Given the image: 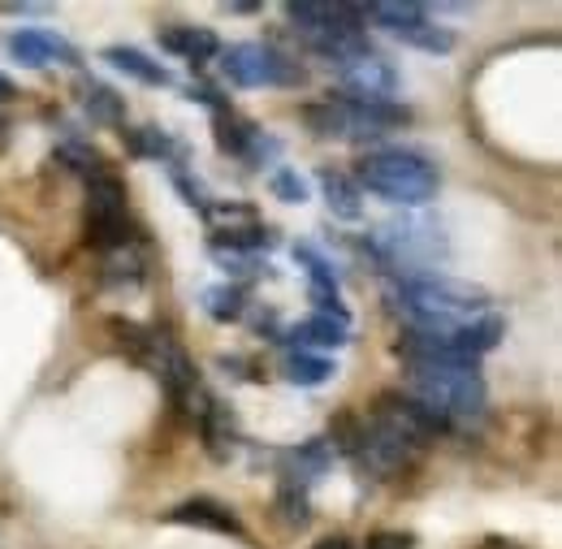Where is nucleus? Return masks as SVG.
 <instances>
[{
	"label": "nucleus",
	"instance_id": "obj_1",
	"mask_svg": "<svg viewBox=\"0 0 562 549\" xmlns=\"http://www.w3.org/2000/svg\"><path fill=\"white\" fill-rule=\"evenodd\" d=\"M407 394L454 419H481L490 403V385L472 359H412L407 363Z\"/></svg>",
	"mask_w": 562,
	"mask_h": 549
},
{
	"label": "nucleus",
	"instance_id": "obj_2",
	"mask_svg": "<svg viewBox=\"0 0 562 549\" xmlns=\"http://www.w3.org/2000/svg\"><path fill=\"white\" fill-rule=\"evenodd\" d=\"M390 307H398L412 325H441V321H463V316H481L490 307V294L472 281L441 273H403L390 281Z\"/></svg>",
	"mask_w": 562,
	"mask_h": 549
},
{
	"label": "nucleus",
	"instance_id": "obj_3",
	"mask_svg": "<svg viewBox=\"0 0 562 549\" xmlns=\"http://www.w3.org/2000/svg\"><path fill=\"white\" fill-rule=\"evenodd\" d=\"M359 187L381 195L385 204L424 208L437 200V165L420 152H368L359 160Z\"/></svg>",
	"mask_w": 562,
	"mask_h": 549
},
{
	"label": "nucleus",
	"instance_id": "obj_4",
	"mask_svg": "<svg viewBox=\"0 0 562 549\" xmlns=\"http://www.w3.org/2000/svg\"><path fill=\"white\" fill-rule=\"evenodd\" d=\"M221 69L234 87H294V82H303V69L290 66L281 53L265 48V44L221 48Z\"/></svg>",
	"mask_w": 562,
	"mask_h": 549
},
{
	"label": "nucleus",
	"instance_id": "obj_5",
	"mask_svg": "<svg viewBox=\"0 0 562 549\" xmlns=\"http://www.w3.org/2000/svg\"><path fill=\"white\" fill-rule=\"evenodd\" d=\"M139 363H147V368L160 377V385L169 390V399H173V403H182V399H191V394L200 390V377H195L191 355L173 343L169 334H151L147 346H143Z\"/></svg>",
	"mask_w": 562,
	"mask_h": 549
},
{
	"label": "nucleus",
	"instance_id": "obj_6",
	"mask_svg": "<svg viewBox=\"0 0 562 549\" xmlns=\"http://www.w3.org/2000/svg\"><path fill=\"white\" fill-rule=\"evenodd\" d=\"M0 44H4V53H9L18 66H26V69H44V66H53V61H61V66H78V61H82V53L74 48L70 40H61V35H53V31H44V26L9 31Z\"/></svg>",
	"mask_w": 562,
	"mask_h": 549
},
{
	"label": "nucleus",
	"instance_id": "obj_7",
	"mask_svg": "<svg viewBox=\"0 0 562 549\" xmlns=\"http://www.w3.org/2000/svg\"><path fill=\"white\" fill-rule=\"evenodd\" d=\"M338 74H342V91L338 96H347V100H390L398 91V69L381 53H368L351 66H342Z\"/></svg>",
	"mask_w": 562,
	"mask_h": 549
},
{
	"label": "nucleus",
	"instance_id": "obj_8",
	"mask_svg": "<svg viewBox=\"0 0 562 549\" xmlns=\"http://www.w3.org/2000/svg\"><path fill=\"white\" fill-rule=\"evenodd\" d=\"M169 524H187V528H209V533H225V537H247V528H243V519L225 506V502H216V497H187V502H178L169 515H165Z\"/></svg>",
	"mask_w": 562,
	"mask_h": 549
},
{
	"label": "nucleus",
	"instance_id": "obj_9",
	"mask_svg": "<svg viewBox=\"0 0 562 549\" xmlns=\"http://www.w3.org/2000/svg\"><path fill=\"white\" fill-rule=\"evenodd\" d=\"M329 468H334V446L325 437H312V441L285 450V459H281V484L307 489L312 481H321Z\"/></svg>",
	"mask_w": 562,
	"mask_h": 549
},
{
	"label": "nucleus",
	"instance_id": "obj_10",
	"mask_svg": "<svg viewBox=\"0 0 562 549\" xmlns=\"http://www.w3.org/2000/svg\"><path fill=\"white\" fill-rule=\"evenodd\" d=\"M160 48L165 53H173V57H187L191 66H204L212 57H221V40H216V31H204V26H165L160 35Z\"/></svg>",
	"mask_w": 562,
	"mask_h": 549
},
{
	"label": "nucleus",
	"instance_id": "obj_11",
	"mask_svg": "<svg viewBox=\"0 0 562 549\" xmlns=\"http://www.w3.org/2000/svg\"><path fill=\"white\" fill-rule=\"evenodd\" d=\"M278 243V229L269 225H238V229H216L212 234V251L216 256H251V251H265Z\"/></svg>",
	"mask_w": 562,
	"mask_h": 549
},
{
	"label": "nucleus",
	"instance_id": "obj_12",
	"mask_svg": "<svg viewBox=\"0 0 562 549\" xmlns=\"http://www.w3.org/2000/svg\"><path fill=\"white\" fill-rule=\"evenodd\" d=\"M104 61L113 69H122V74H131V78H139V82H147V87H173V74L160 66L156 57H147V53H139V48H104Z\"/></svg>",
	"mask_w": 562,
	"mask_h": 549
},
{
	"label": "nucleus",
	"instance_id": "obj_13",
	"mask_svg": "<svg viewBox=\"0 0 562 549\" xmlns=\"http://www.w3.org/2000/svg\"><path fill=\"white\" fill-rule=\"evenodd\" d=\"M139 238L135 221L122 212V216H87V243L100 247V251H122Z\"/></svg>",
	"mask_w": 562,
	"mask_h": 549
},
{
	"label": "nucleus",
	"instance_id": "obj_14",
	"mask_svg": "<svg viewBox=\"0 0 562 549\" xmlns=\"http://www.w3.org/2000/svg\"><path fill=\"white\" fill-rule=\"evenodd\" d=\"M321 191H325V204H329L334 216H342V221H359V216H363L359 187H355L347 173H338V169H321Z\"/></svg>",
	"mask_w": 562,
	"mask_h": 549
},
{
	"label": "nucleus",
	"instance_id": "obj_15",
	"mask_svg": "<svg viewBox=\"0 0 562 549\" xmlns=\"http://www.w3.org/2000/svg\"><path fill=\"white\" fill-rule=\"evenodd\" d=\"M359 18L368 22H376V26H385V31H394V35H407V31H416L428 22V9L424 4H359Z\"/></svg>",
	"mask_w": 562,
	"mask_h": 549
},
{
	"label": "nucleus",
	"instance_id": "obj_16",
	"mask_svg": "<svg viewBox=\"0 0 562 549\" xmlns=\"http://www.w3.org/2000/svg\"><path fill=\"white\" fill-rule=\"evenodd\" d=\"M126 212V182L117 173H100L87 182V216H122Z\"/></svg>",
	"mask_w": 562,
	"mask_h": 549
},
{
	"label": "nucleus",
	"instance_id": "obj_17",
	"mask_svg": "<svg viewBox=\"0 0 562 549\" xmlns=\"http://www.w3.org/2000/svg\"><path fill=\"white\" fill-rule=\"evenodd\" d=\"M347 325L342 321H334V316H312V321H303V325H294L290 329V343H299V350L303 346H347Z\"/></svg>",
	"mask_w": 562,
	"mask_h": 549
},
{
	"label": "nucleus",
	"instance_id": "obj_18",
	"mask_svg": "<svg viewBox=\"0 0 562 549\" xmlns=\"http://www.w3.org/2000/svg\"><path fill=\"white\" fill-rule=\"evenodd\" d=\"M334 372H338L334 359L312 355V350H294V355L285 359V381H290V385H325Z\"/></svg>",
	"mask_w": 562,
	"mask_h": 549
},
{
	"label": "nucleus",
	"instance_id": "obj_19",
	"mask_svg": "<svg viewBox=\"0 0 562 549\" xmlns=\"http://www.w3.org/2000/svg\"><path fill=\"white\" fill-rule=\"evenodd\" d=\"M216 122H212V135H216V147L225 152V156H243L247 152V143L256 135V126L251 122H243L234 109H225V113H212Z\"/></svg>",
	"mask_w": 562,
	"mask_h": 549
},
{
	"label": "nucleus",
	"instance_id": "obj_20",
	"mask_svg": "<svg viewBox=\"0 0 562 549\" xmlns=\"http://www.w3.org/2000/svg\"><path fill=\"white\" fill-rule=\"evenodd\" d=\"M82 91H87V96H82V104H87V117H91V122H100V126H117V122L126 117L122 96H117V91H109L104 82H87Z\"/></svg>",
	"mask_w": 562,
	"mask_h": 549
},
{
	"label": "nucleus",
	"instance_id": "obj_21",
	"mask_svg": "<svg viewBox=\"0 0 562 549\" xmlns=\"http://www.w3.org/2000/svg\"><path fill=\"white\" fill-rule=\"evenodd\" d=\"M204 312H209L212 321H221V325H229V321H238L243 316V307H247V294H243V285H209L204 290Z\"/></svg>",
	"mask_w": 562,
	"mask_h": 549
},
{
	"label": "nucleus",
	"instance_id": "obj_22",
	"mask_svg": "<svg viewBox=\"0 0 562 549\" xmlns=\"http://www.w3.org/2000/svg\"><path fill=\"white\" fill-rule=\"evenodd\" d=\"M126 147H131L139 160H173V152H178V143L165 135L160 126H135V131L126 135Z\"/></svg>",
	"mask_w": 562,
	"mask_h": 549
},
{
	"label": "nucleus",
	"instance_id": "obj_23",
	"mask_svg": "<svg viewBox=\"0 0 562 549\" xmlns=\"http://www.w3.org/2000/svg\"><path fill=\"white\" fill-rule=\"evenodd\" d=\"M278 515H281V524H285L290 533H299V528H307V524H312V506H307V489H299V484H281V489H278Z\"/></svg>",
	"mask_w": 562,
	"mask_h": 549
},
{
	"label": "nucleus",
	"instance_id": "obj_24",
	"mask_svg": "<svg viewBox=\"0 0 562 549\" xmlns=\"http://www.w3.org/2000/svg\"><path fill=\"white\" fill-rule=\"evenodd\" d=\"M57 160H61L66 169H74V173H82L87 182L100 178V173H109V169H104V156H100L95 147H87V143H61V147H57Z\"/></svg>",
	"mask_w": 562,
	"mask_h": 549
},
{
	"label": "nucleus",
	"instance_id": "obj_25",
	"mask_svg": "<svg viewBox=\"0 0 562 549\" xmlns=\"http://www.w3.org/2000/svg\"><path fill=\"white\" fill-rule=\"evenodd\" d=\"M329 446H334V455L342 450V455H359V441H363V419L351 412H338L334 415V424H329V437H325Z\"/></svg>",
	"mask_w": 562,
	"mask_h": 549
},
{
	"label": "nucleus",
	"instance_id": "obj_26",
	"mask_svg": "<svg viewBox=\"0 0 562 549\" xmlns=\"http://www.w3.org/2000/svg\"><path fill=\"white\" fill-rule=\"evenodd\" d=\"M403 44H412V48H424V53H432V57H441V53H450L454 48V35L446 31V26H437V22H424L416 31H407V35H398Z\"/></svg>",
	"mask_w": 562,
	"mask_h": 549
},
{
	"label": "nucleus",
	"instance_id": "obj_27",
	"mask_svg": "<svg viewBox=\"0 0 562 549\" xmlns=\"http://www.w3.org/2000/svg\"><path fill=\"white\" fill-rule=\"evenodd\" d=\"M109 329H113V338L126 346L135 359H139L147 338H151V329H143V325H135V321H126V316H109Z\"/></svg>",
	"mask_w": 562,
	"mask_h": 549
},
{
	"label": "nucleus",
	"instance_id": "obj_28",
	"mask_svg": "<svg viewBox=\"0 0 562 549\" xmlns=\"http://www.w3.org/2000/svg\"><path fill=\"white\" fill-rule=\"evenodd\" d=\"M269 187H273V195H278L281 204H303L307 200V182L299 178V169H278Z\"/></svg>",
	"mask_w": 562,
	"mask_h": 549
},
{
	"label": "nucleus",
	"instance_id": "obj_29",
	"mask_svg": "<svg viewBox=\"0 0 562 549\" xmlns=\"http://www.w3.org/2000/svg\"><path fill=\"white\" fill-rule=\"evenodd\" d=\"M169 178H173V187L182 191V200H187V204L200 208V212H209L212 204H209V195H204V187H200V182H195L187 169H178V165H173V169H169Z\"/></svg>",
	"mask_w": 562,
	"mask_h": 549
},
{
	"label": "nucleus",
	"instance_id": "obj_30",
	"mask_svg": "<svg viewBox=\"0 0 562 549\" xmlns=\"http://www.w3.org/2000/svg\"><path fill=\"white\" fill-rule=\"evenodd\" d=\"M412 546H416L412 533H372L363 549H412Z\"/></svg>",
	"mask_w": 562,
	"mask_h": 549
},
{
	"label": "nucleus",
	"instance_id": "obj_31",
	"mask_svg": "<svg viewBox=\"0 0 562 549\" xmlns=\"http://www.w3.org/2000/svg\"><path fill=\"white\" fill-rule=\"evenodd\" d=\"M316 549H359V546L347 541V537H325V541H316Z\"/></svg>",
	"mask_w": 562,
	"mask_h": 549
},
{
	"label": "nucleus",
	"instance_id": "obj_32",
	"mask_svg": "<svg viewBox=\"0 0 562 549\" xmlns=\"http://www.w3.org/2000/svg\"><path fill=\"white\" fill-rule=\"evenodd\" d=\"M229 13H260V4L256 0H234V4H225Z\"/></svg>",
	"mask_w": 562,
	"mask_h": 549
},
{
	"label": "nucleus",
	"instance_id": "obj_33",
	"mask_svg": "<svg viewBox=\"0 0 562 549\" xmlns=\"http://www.w3.org/2000/svg\"><path fill=\"white\" fill-rule=\"evenodd\" d=\"M13 96H18V87H13V82L0 74V104H4V100H13Z\"/></svg>",
	"mask_w": 562,
	"mask_h": 549
},
{
	"label": "nucleus",
	"instance_id": "obj_34",
	"mask_svg": "<svg viewBox=\"0 0 562 549\" xmlns=\"http://www.w3.org/2000/svg\"><path fill=\"white\" fill-rule=\"evenodd\" d=\"M9 13H44V4H4Z\"/></svg>",
	"mask_w": 562,
	"mask_h": 549
},
{
	"label": "nucleus",
	"instance_id": "obj_35",
	"mask_svg": "<svg viewBox=\"0 0 562 549\" xmlns=\"http://www.w3.org/2000/svg\"><path fill=\"white\" fill-rule=\"evenodd\" d=\"M481 549H519V546H510V541H502V537H490Z\"/></svg>",
	"mask_w": 562,
	"mask_h": 549
},
{
	"label": "nucleus",
	"instance_id": "obj_36",
	"mask_svg": "<svg viewBox=\"0 0 562 549\" xmlns=\"http://www.w3.org/2000/svg\"><path fill=\"white\" fill-rule=\"evenodd\" d=\"M4 143H9V122L0 117V147H4Z\"/></svg>",
	"mask_w": 562,
	"mask_h": 549
}]
</instances>
